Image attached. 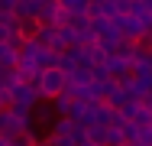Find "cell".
<instances>
[{"label":"cell","instance_id":"cell-8","mask_svg":"<svg viewBox=\"0 0 152 146\" xmlns=\"http://www.w3.org/2000/svg\"><path fill=\"white\" fill-rule=\"evenodd\" d=\"M139 104H142V107H146V111L152 114V88L146 91V94H142V97H139Z\"/></svg>","mask_w":152,"mask_h":146},{"label":"cell","instance_id":"cell-9","mask_svg":"<svg viewBox=\"0 0 152 146\" xmlns=\"http://www.w3.org/2000/svg\"><path fill=\"white\" fill-rule=\"evenodd\" d=\"M32 146H49V143H45V140H36V143H32Z\"/></svg>","mask_w":152,"mask_h":146},{"label":"cell","instance_id":"cell-6","mask_svg":"<svg viewBox=\"0 0 152 146\" xmlns=\"http://www.w3.org/2000/svg\"><path fill=\"white\" fill-rule=\"evenodd\" d=\"M136 146H152V127H139V136H136Z\"/></svg>","mask_w":152,"mask_h":146},{"label":"cell","instance_id":"cell-7","mask_svg":"<svg viewBox=\"0 0 152 146\" xmlns=\"http://www.w3.org/2000/svg\"><path fill=\"white\" fill-rule=\"evenodd\" d=\"M36 143V140H32L29 133H23V136H13V140H10V146H32Z\"/></svg>","mask_w":152,"mask_h":146},{"label":"cell","instance_id":"cell-4","mask_svg":"<svg viewBox=\"0 0 152 146\" xmlns=\"http://www.w3.org/2000/svg\"><path fill=\"white\" fill-rule=\"evenodd\" d=\"M16 36H20L23 42H32V39L39 36V23H36V20H20V23H16Z\"/></svg>","mask_w":152,"mask_h":146},{"label":"cell","instance_id":"cell-1","mask_svg":"<svg viewBox=\"0 0 152 146\" xmlns=\"http://www.w3.org/2000/svg\"><path fill=\"white\" fill-rule=\"evenodd\" d=\"M36 91H39V97L42 101H55L58 94H65V88H68V78L61 75L58 68H49V72H39V78H36Z\"/></svg>","mask_w":152,"mask_h":146},{"label":"cell","instance_id":"cell-3","mask_svg":"<svg viewBox=\"0 0 152 146\" xmlns=\"http://www.w3.org/2000/svg\"><path fill=\"white\" fill-rule=\"evenodd\" d=\"M10 101H13V111H20V114H32L36 111V104L42 101L39 97V91L32 85H16L10 91Z\"/></svg>","mask_w":152,"mask_h":146},{"label":"cell","instance_id":"cell-5","mask_svg":"<svg viewBox=\"0 0 152 146\" xmlns=\"http://www.w3.org/2000/svg\"><path fill=\"white\" fill-rule=\"evenodd\" d=\"M136 114H139V101H133V97H129V101H123L120 107H117V117H120L123 123H133Z\"/></svg>","mask_w":152,"mask_h":146},{"label":"cell","instance_id":"cell-2","mask_svg":"<svg viewBox=\"0 0 152 146\" xmlns=\"http://www.w3.org/2000/svg\"><path fill=\"white\" fill-rule=\"evenodd\" d=\"M29 130V114H20V111H0V136L3 140H13V136H23Z\"/></svg>","mask_w":152,"mask_h":146}]
</instances>
